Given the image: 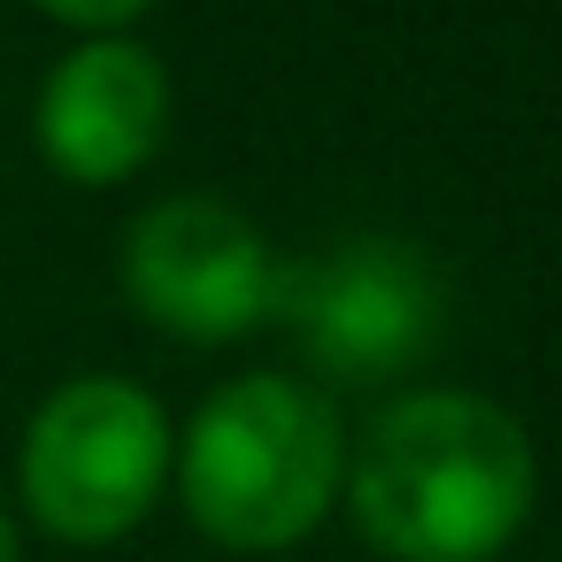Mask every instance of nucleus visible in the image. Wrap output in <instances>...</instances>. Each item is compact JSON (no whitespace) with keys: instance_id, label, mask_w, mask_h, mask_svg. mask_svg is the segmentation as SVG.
I'll use <instances>...</instances> for the list:
<instances>
[{"instance_id":"obj_1","label":"nucleus","mask_w":562,"mask_h":562,"mask_svg":"<svg viewBox=\"0 0 562 562\" xmlns=\"http://www.w3.org/2000/svg\"><path fill=\"white\" fill-rule=\"evenodd\" d=\"M347 516L385 562H493L539 501L531 431L470 385H416L347 447Z\"/></svg>"},{"instance_id":"obj_2","label":"nucleus","mask_w":562,"mask_h":562,"mask_svg":"<svg viewBox=\"0 0 562 562\" xmlns=\"http://www.w3.org/2000/svg\"><path fill=\"white\" fill-rule=\"evenodd\" d=\"M170 493L209 547L285 554L347 493V424L324 385L293 370H239L186 416Z\"/></svg>"},{"instance_id":"obj_3","label":"nucleus","mask_w":562,"mask_h":562,"mask_svg":"<svg viewBox=\"0 0 562 562\" xmlns=\"http://www.w3.org/2000/svg\"><path fill=\"white\" fill-rule=\"evenodd\" d=\"M170 454H178L170 408L139 378L86 370L32 408L16 439V493L47 539L116 547L170 493Z\"/></svg>"},{"instance_id":"obj_4","label":"nucleus","mask_w":562,"mask_h":562,"mask_svg":"<svg viewBox=\"0 0 562 562\" xmlns=\"http://www.w3.org/2000/svg\"><path fill=\"white\" fill-rule=\"evenodd\" d=\"M124 301L186 339V347H232L278 316V255L247 209L224 193H170L132 216L124 232Z\"/></svg>"},{"instance_id":"obj_5","label":"nucleus","mask_w":562,"mask_h":562,"mask_svg":"<svg viewBox=\"0 0 562 562\" xmlns=\"http://www.w3.org/2000/svg\"><path fill=\"white\" fill-rule=\"evenodd\" d=\"M278 316L293 324L301 355L324 378L378 385V378H401L408 362H424V347L439 339V278L408 239L362 232V239H339L331 255L285 270Z\"/></svg>"},{"instance_id":"obj_6","label":"nucleus","mask_w":562,"mask_h":562,"mask_svg":"<svg viewBox=\"0 0 562 562\" xmlns=\"http://www.w3.org/2000/svg\"><path fill=\"white\" fill-rule=\"evenodd\" d=\"M162 132H170V70L132 32L78 40L40 78L32 147H40V162L55 178H70L86 193L139 178L162 155Z\"/></svg>"},{"instance_id":"obj_7","label":"nucleus","mask_w":562,"mask_h":562,"mask_svg":"<svg viewBox=\"0 0 562 562\" xmlns=\"http://www.w3.org/2000/svg\"><path fill=\"white\" fill-rule=\"evenodd\" d=\"M40 16H55V24H70L78 40H109V32H132L155 0H32Z\"/></svg>"},{"instance_id":"obj_8","label":"nucleus","mask_w":562,"mask_h":562,"mask_svg":"<svg viewBox=\"0 0 562 562\" xmlns=\"http://www.w3.org/2000/svg\"><path fill=\"white\" fill-rule=\"evenodd\" d=\"M0 562H24V531H16L9 508H0Z\"/></svg>"}]
</instances>
